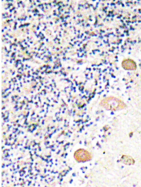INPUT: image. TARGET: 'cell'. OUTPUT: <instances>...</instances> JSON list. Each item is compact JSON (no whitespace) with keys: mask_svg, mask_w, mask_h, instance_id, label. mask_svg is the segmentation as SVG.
I'll list each match as a JSON object with an SVG mask.
<instances>
[{"mask_svg":"<svg viewBox=\"0 0 141 187\" xmlns=\"http://www.w3.org/2000/svg\"><path fill=\"white\" fill-rule=\"evenodd\" d=\"M123 104L118 99L114 98H107L102 100L101 102L102 106L109 110L119 109Z\"/></svg>","mask_w":141,"mask_h":187,"instance_id":"6da1fadb","label":"cell"},{"mask_svg":"<svg viewBox=\"0 0 141 187\" xmlns=\"http://www.w3.org/2000/svg\"><path fill=\"white\" fill-rule=\"evenodd\" d=\"M121 162L125 164L131 165L135 163L134 159L131 156L127 155H123L121 159Z\"/></svg>","mask_w":141,"mask_h":187,"instance_id":"7a4b0ae2","label":"cell"},{"mask_svg":"<svg viewBox=\"0 0 141 187\" xmlns=\"http://www.w3.org/2000/svg\"><path fill=\"white\" fill-rule=\"evenodd\" d=\"M124 64H126V65L124 66L126 69H134L135 68L136 65L135 63L133 60H126L124 62Z\"/></svg>","mask_w":141,"mask_h":187,"instance_id":"3957f363","label":"cell"}]
</instances>
